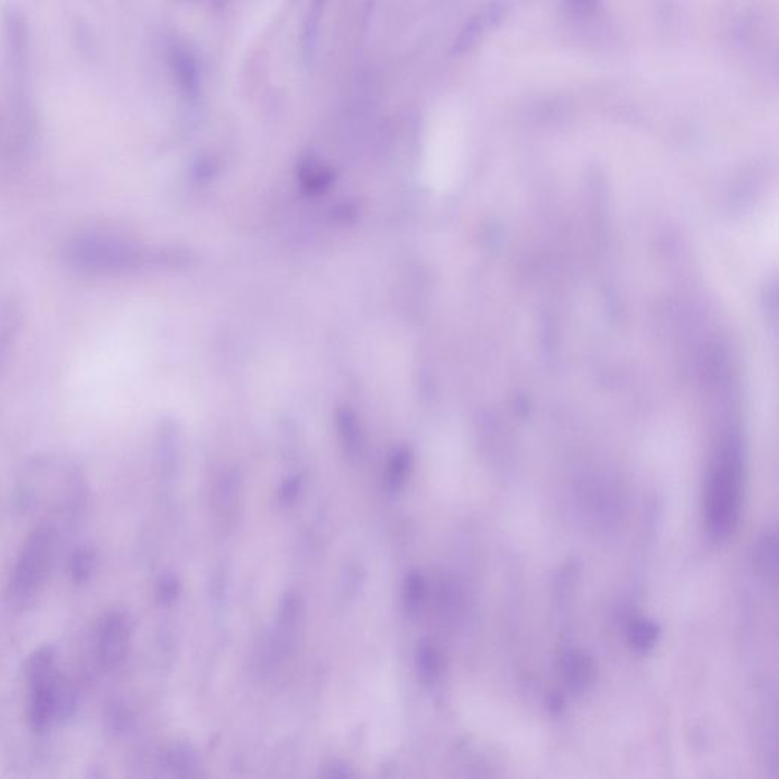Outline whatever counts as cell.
<instances>
[{"label":"cell","mask_w":779,"mask_h":779,"mask_svg":"<svg viewBox=\"0 0 779 779\" xmlns=\"http://www.w3.org/2000/svg\"><path fill=\"white\" fill-rule=\"evenodd\" d=\"M425 597H426V583L424 575L411 573L405 582L404 603L407 612L409 615L417 614L420 608L424 606Z\"/></svg>","instance_id":"cell-16"},{"label":"cell","mask_w":779,"mask_h":779,"mask_svg":"<svg viewBox=\"0 0 779 779\" xmlns=\"http://www.w3.org/2000/svg\"><path fill=\"white\" fill-rule=\"evenodd\" d=\"M568 4L579 14H588V13H594L597 10L600 0H568Z\"/></svg>","instance_id":"cell-23"},{"label":"cell","mask_w":779,"mask_h":779,"mask_svg":"<svg viewBox=\"0 0 779 779\" xmlns=\"http://www.w3.org/2000/svg\"><path fill=\"white\" fill-rule=\"evenodd\" d=\"M57 548V531L50 524H40L24 541L11 573L10 599L26 606L43 590L52 568Z\"/></svg>","instance_id":"cell-4"},{"label":"cell","mask_w":779,"mask_h":779,"mask_svg":"<svg viewBox=\"0 0 779 779\" xmlns=\"http://www.w3.org/2000/svg\"><path fill=\"white\" fill-rule=\"evenodd\" d=\"M239 490H241V482H239L238 473H227L219 484L218 493H216L219 513H223L225 517L234 515L238 506Z\"/></svg>","instance_id":"cell-14"},{"label":"cell","mask_w":779,"mask_h":779,"mask_svg":"<svg viewBox=\"0 0 779 779\" xmlns=\"http://www.w3.org/2000/svg\"><path fill=\"white\" fill-rule=\"evenodd\" d=\"M743 498L740 449L730 444L712 469L706 493V524L716 541H725L738 526Z\"/></svg>","instance_id":"cell-2"},{"label":"cell","mask_w":779,"mask_h":779,"mask_svg":"<svg viewBox=\"0 0 779 779\" xmlns=\"http://www.w3.org/2000/svg\"><path fill=\"white\" fill-rule=\"evenodd\" d=\"M416 661H417L420 679L428 685L435 683L442 672V657L437 648L433 647L431 644H422L417 650Z\"/></svg>","instance_id":"cell-13"},{"label":"cell","mask_w":779,"mask_h":779,"mask_svg":"<svg viewBox=\"0 0 779 779\" xmlns=\"http://www.w3.org/2000/svg\"><path fill=\"white\" fill-rule=\"evenodd\" d=\"M502 15H504V8L501 5L487 6L486 10L473 15L458 35L457 41L454 44V52L464 54L473 46H477L490 31L495 30L498 24L501 23Z\"/></svg>","instance_id":"cell-7"},{"label":"cell","mask_w":779,"mask_h":779,"mask_svg":"<svg viewBox=\"0 0 779 779\" xmlns=\"http://www.w3.org/2000/svg\"><path fill=\"white\" fill-rule=\"evenodd\" d=\"M110 720H112L113 728L122 729L125 726V723H127V716H125V712L119 706H115V708H112V712H110Z\"/></svg>","instance_id":"cell-24"},{"label":"cell","mask_w":779,"mask_h":779,"mask_svg":"<svg viewBox=\"0 0 779 779\" xmlns=\"http://www.w3.org/2000/svg\"><path fill=\"white\" fill-rule=\"evenodd\" d=\"M66 258L81 271L97 274L128 273L150 263L161 262L157 253L101 234L73 239L66 249Z\"/></svg>","instance_id":"cell-3"},{"label":"cell","mask_w":779,"mask_h":779,"mask_svg":"<svg viewBox=\"0 0 779 779\" xmlns=\"http://www.w3.org/2000/svg\"><path fill=\"white\" fill-rule=\"evenodd\" d=\"M411 464H413L411 454L407 451H399L393 455L387 472V484L391 492H398L405 486L411 472Z\"/></svg>","instance_id":"cell-15"},{"label":"cell","mask_w":779,"mask_h":779,"mask_svg":"<svg viewBox=\"0 0 779 779\" xmlns=\"http://www.w3.org/2000/svg\"><path fill=\"white\" fill-rule=\"evenodd\" d=\"M628 637L633 650L639 653L648 652L655 647L659 638V626L652 619H635L628 628Z\"/></svg>","instance_id":"cell-12"},{"label":"cell","mask_w":779,"mask_h":779,"mask_svg":"<svg viewBox=\"0 0 779 779\" xmlns=\"http://www.w3.org/2000/svg\"><path fill=\"white\" fill-rule=\"evenodd\" d=\"M326 0H312L311 8H309V15H307V26H305V50L307 54H312L316 48V35H318V26H320V19H322L323 8H325Z\"/></svg>","instance_id":"cell-18"},{"label":"cell","mask_w":779,"mask_h":779,"mask_svg":"<svg viewBox=\"0 0 779 779\" xmlns=\"http://www.w3.org/2000/svg\"><path fill=\"white\" fill-rule=\"evenodd\" d=\"M754 566L765 580L774 582L778 577V537L776 533H765L756 542L754 550Z\"/></svg>","instance_id":"cell-9"},{"label":"cell","mask_w":779,"mask_h":779,"mask_svg":"<svg viewBox=\"0 0 779 779\" xmlns=\"http://www.w3.org/2000/svg\"><path fill=\"white\" fill-rule=\"evenodd\" d=\"M170 66L181 90L188 95H197L200 88V68L189 49L179 44L174 46L170 50Z\"/></svg>","instance_id":"cell-8"},{"label":"cell","mask_w":779,"mask_h":779,"mask_svg":"<svg viewBox=\"0 0 779 779\" xmlns=\"http://www.w3.org/2000/svg\"><path fill=\"white\" fill-rule=\"evenodd\" d=\"M132 639V624L125 612L110 610L99 619L96 630V656L104 670H113L127 656Z\"/></svg>","instance_id":"cell-5"},{"label":"cell","mask_w":779,"mask_h":779,"mask_svg":"<svg viewBox=\"0 0 779 779\" xmlns=\"http://www.w3.org/2000/svg\"><path fill=\"white\" fill-rule=\"evenodd\" d=\"M165 765L177 776H190L197 769V756L190 746L176 743L166 749Z\"/></svg>","instance_id":"cell-11"},{"label":"cell","mask_w":779,"mask_h":779,"mask_svg":"<svg viewBox=\"0 0 779 779\" xmlns=\"http://www.w3.org/2000/svg\"><path fill=\"white\" fill-rule=\"evenodd\" d=\"M300 176H302L303 180L307 181V185L309 188H314V189L326 186L327 181L331 179L329 172L311 157L302 161Z\"/></svg>","instance_id":"cell-20"},{"label":"cell","mask_w":779,"mask_h":779,"mask_svg":"<svg viewBox=\"0 0 779 779\" xmlns=\"http://www.w3.org/2000/svg\"><path fill=\"white\" fill-rule=\"evenodd\" d=\"M179 592H180V584H179V580H177L176 577H172V575H163V577L157 582L156 594L157 600H159L160 603H172V601L179 597Z\"/></svg>","instance_id":"cell-21"},{"label":"cell","mask_w":779,"mask_h":779,"mask_svg":"<svg viewBox=\"0 0 779 779\" xmlns=\"http://www.w3.org/2000/svg\"><path fill=\"white\" fill-rule=\"evenodd\" d=\"M15 329H17V316L13 307H8L0 314V364L4 361L11 341L14 338Z\"/></svg>","instance_id":"cell-19"},{"label":"cell","mask_w":779,"mask_h":779,"mask_svg":"<svg viewBox=\"0 0 779 779\" xmlns=\"http://www.w3.org/2000/svg\"><path fill=\"white\" fill-rule=\"evenodd\" d=\"M97 570V553L90 546H78L69 560V573L75 584L87 583Z\"/></svg>","instance_id":"cell-10"},{"label":"cell","mask_w":779,"mask_h":779,"mask_svg":"<svg viewBox=\"0 0 779 779\" xmlns=\"http://www.w3.org/2000/svg\"><path fill=\"white\" fill-rule=\"evenodd\" d=\"M562 676L565 681L566 688L571 692L582 694L592 687L597 676V668L588 653L582 650H568L562 657Z\"/></svg>","instance_id":"cell-6"},{"label":"cell","mask_w":779,"mask_h":779,"mask_svg":"<svg viewBox=\"0 0 779 779\" xmlns=\"http://www.w3.org/2000/svg\"><path fill=\"white\" fill-rule=\"evenodd\" d=\"M300 489H302L300 478H289L288 481L283 482L282 489H280V499L285 504H291L300 495Z\"/></svg>","instance_id":"cell-22"},{"label":"cell","mask_w":779,"mask_h":779,"mask_svg":"<svg viewBox=\"0 0 779 779\" xmlns=\"http://www.w3.org/2000/svg\"><path fill=\"white\" fill-rule=\"evenodd\" d=\"M340 433L346 454L351 460H356L361 455V438L355 420L349 414H344L340 419Z\"/></svg>","instance_id":"cell-17"},{"label":"cell","mask_w":779,"mask_h":779,"mask_svg":"<svg viewBox=\"0 0 779 779\" xmlns=\"http://www.w3.org/2000/svg\"><path fill=\"white\" fill-rule=\"evenodd\" d=\"M548 706H550L551 711L560 712L562 706H564V699L557 694H551L550 699H548Z\"/></svg>","instance_id":"cell-25"},{"label":"cell","mask_w":779,"mask_h":779,"mask_svg":"<svg viewBox=\"0 0 779 779\" xmlns=\"http://www.w3.org/2000/svg\"><path fill=\"white\" fill-rule=\"evenodd\" d=\"M26 682L30 688L28 720L35 732H44L57 721L66 720L75 710V696L57 668V650L43 646L26 663Z\"/></svg>","instance_id":"cell-1"}]
</instances>
